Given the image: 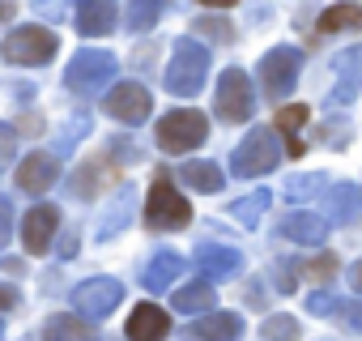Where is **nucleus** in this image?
I'll return each mask as SVG.
<instances>
[{"label": "nucleus", "mask_w": 362, "mask_h": 341, "mask_svg": "<svg viewBox=\"0 0 362 341\" xmlns=\"http://www.w3.org/2000/svg\"><path fill=\"white\" fill-rule=\"evenodd\" d=\"M9 231H13V205L9 197H0V243H9Z\"/></svg>", "instance_id": "37"}, {"label": "nucleus", "mask_w": 362, "mask_h": 341, "mask_svg": "<svg viewBox=\"0 0 362 341\" xmlns=\"http://www.w3.org/2000/svg\"><path fill=\"white\" fill-rule=\"evenodd\" d=\"M119 303H124V286H119L115 277H90V282H81V286L73 290V307H77L81 316H90V320L111 316Z\"/></svg>", "instance_id": "10"}, {"label": "nucleus", "mask_w": 362, "mask_h": 341, "mask_svg": "<svg viewBox=\"0 0 362 341\" xmlns=\"http://www.w3.org/2000/svg\"><path fill=\"white\" fill-rule=\"evenodd\" d=\"M162 18V5L158 0H136V5H128V13H124V22H128V30H149L153 22Z\"/></svg>", "instance_id": "29"}, {"label": "nucleus", "mask_w": 362, "mask_h": 341, "mask_svg": "<svg viewBox=\"0 0 362 341\" xmlns=\"http://www.w3.org/2000/svg\"><path fill=\"white\" fill-rule=\"evenodd\" d=\"M18 307V290L13 286H0V311H13Z\"/></svg>", "instance_id": "38"}, {"label": "nucleus", "mask_w": 362, "mask_h": 341, "mask_svg": "<svg viewBox=\"0 0 362 341\" xmlns=\"http://www.w3.org/2000/svg\"><path fill=\"white\" fill-rule=\"evenodd\" d=\"M60 39L47 30V26H18L9 30V39L0 43V52H5L9 64H47L56 56Z\"/></svg>", "instance_id": "7"}, {"label": "nucleus", "mask_w": 362, "mask_h": 341, "mask_svg": "<svg viewBox=\"0 0 362 341\" xmlns=\"http://www.w3.org/2000/svg\"><path fill=\"white\" fill-rule=\"evenodd\" d=\"M260 90H264V98H273V103H281V98H290V90L298 86V73H303V52L298 47H273V52H264V60H260Z\"/></svg>", "instance_id": "5"}, {"label": "nucleus", "mask_w": 362, "mask_h": 341, "mask_svg": "<svg viewBox=\"0 0 362 341\" xmlns=\"http://www.w3.org/2000/svg\"><path fill=\"white\" fill-rule=\"evenodd\" d=\"M175 277H184V260H179L175 252H158V256L145 265L141 286H145L149 294H162V290H170V282H175Z\"/></svg>", "instance_id": "20"}, {"label": "nucleus", "mask_w": 362, "mask_h": 341, "mask_svg": "<svg viewBox=\"0 0 362 341\" xmlns=\"http://www.w3.org/2000/svg\"><path fill=\"white\" fill-rule=\"evenodd\" d=\"M214 303H218V294H214L209 282H188V286H179V290H175V311H188V316L201 311V316H209Z\"/></svg>", "instance_id": "23"}, {"label": "nucleus", "mask_w": 362, "mask_h": 341, "mask_svg": "<svg viewBox=\"0 0 362 341\" xmlns=\"http://www.w3.org/2000/svg\"><path fill=\"white\" fill-rule=\"evenodd\" d=\"M86 128H90V120H86V115H77V120H73V128H69V132H60V145H56V158H60V154H69V149L77 145V137H81Z\"/></svg>", "instance_id": "34"}, {"label": "nucleus", "mask_w": 362, "mask_h": 341, "mask_svg": "<svg viewBox=\"0 0 362 341\" xmlns=\"http://www.w3.org/2000/svg\"><path fill=\"white\" fill-rule=\"evenodd\" d=\"M56 226H60V214H56V205H35L26 218H22V243H26V252H47V243H52V235H56Z\"/></svg>", "instance_id": "13"}, {"label": "nucleus", "mask_w": 362, "mask_h": 341, "mask_svg": "<svg viewBox=\"0 0 362 341\" xmlns=\"http://www.w3.org/2000/svg\"><path fill=\"white\" fill-rule=\"evenodd\" d=\"M209 137V120L201 115V111H170V115H162L158 120V149H166V154H188V149H197L201 141Z\"/></svg>", "instance_id": "6"}, {"label": "nucleus", "mask_w": 362, "mask_h": 341, "mask_svg": "<svg viewBox=\"0 0 362 341\" xmlns=\"http://www.w3.org/2000/svg\"><path fill=\"white\" fill-rule=\"evenodd\" d=\"M179 180H184L192 192H222L226 188V175L214 162H184L179 166Z\"/></svg>", "instance_id": "22"}, {"label": "nucleus", "mask_w": 362, "mask_h": 341, "mask_svg": "<svg viewBox=\"0 0 362 341\" xmlns=\"http://www.w3.org/2000/svg\"><path fill=\"white\" fill-rule=\"evenodd\" d=\"M269 188H256V192H247V197H239L235 205H230V218L239 222V226H260V218H264V209H269Z\"/></svg>", "instance_id": "25"}, {"label": "nucleus", "mask_w": 362, "mask_h": 341, "mask_svg": "<svg viewBox=\"0 0 362 341\" xmlns=\"http://www.w3.org/2000/svg\"><path fill=\"white\" fill-rule=\"evenodd\" d=\"M252 111H256L252 77L243 69H226L222 81H218V115L226 124H243V120H252Z\"/></svg>", "instance_id": "9"}, {"label": "nucleus", "mask_w": 362, "mask_h": 341, "mask_svg": "<svg viewBox=\"0 0 362 341\" xmlns=\"http://www.w3.org/2000/svg\"><path fill=\"white\" fill-rule=\"evenodd\" d=\"M277 235L281 239H290V243H324L328 239V218H320V214H311V209H298V214H286L281 222H277Z\"/></svg>", "instance_id": "14"}, {"label": "nucleus", "mask_w": 362, "mask_h": 341, "mask_svg": "<svg viewBox=\"0 0 362 341\" xmlns=\"http://www.w3.org/2000/svg\"><path fill=\"white\" fill-rule=\"evenodd\" d=\"M56 175H60V158L56 154H30V158H22V166H18V184H22V192H47L52 184H56Z\"/></svg>", "instance_id": "15"}, {"label": "nucleus", "mask_w": 362, "mask_h": 341, "mask_svg": "<svg viewBox=\"0 0 362 341\" xmlns=\"http://www.w3.org/2000/svg\"><path fill=\"white\" fill-rule=\"evenodd\" d=\"M119 22V9L111 5V0H90V5L77 9V30L86 39H98V35H111Z\"/></svg>", "instance_id": "19"}, {"label": "nucleus", "mask_w": 362, "mask_h": 341, "mask_svg": "<svg viewBox=\"0 0 362 341\" xmlns=\"http://www.w3.org/2000/svg\"><path fill=\"white\" fill-rule=\"evenodd\" d=\"M341 26H362V9L358 5H332L324 18H320V35H332Z\"/></svg>", "instance_id": "28"}, {"label": "nucleus", "mask_w": 362, "mask_h": 341, "mask_svg": "<svg viewBox=\"0 0 362 341\" xmlns=\"http://www.w3.org/2000/svg\"><path fill=\"white\" fill-rule=\"evenodd\" d=\"M307 120H311V107H281V111H277V128H281V132H290V145H286V154H290V158H298V154L307 149V145L294 137Z\"/></svg>", "instance_id": "26"}, {"label": "nucleus", "mask_w": 362, "mask_h": 341, "mask_svg": "<svg viewBox=\"0 0 362 341\" xmlns=\"http://www.w3.org/2000/svg\"><path fill=\"white\" fill-rule=\"evenodd\" d=\"M337 320H341L345 328L362 333V299H345V303H337Z\"/></svg>", "instance_id": "31"}, {"label": "nucleus", "mask_w": 362, "mask_h": 341, "mask_svg": "<svg viewBox=\"0 0 362 341\" xmlns=\"http://www.w3.org/2000/svg\"><path fill=\"white\" fill-rule=\"evenodd\" d=\"M170 333V316L158 303H141L128 316V341H162Z\"/></svg>", "instance_id": "17"}, {"label": "nucleus", "mask_w": 362, "mask_h": 341, "mask_svg": "<svg viewBox=\"0 0 362 341\" xmlns=\"http://www.w3.org/2000/svg\"><path fill=\"white\" fill-rule=\"evenodd\" d=\"M43 341H94V333H90V324L81 316L60 311V316H52L43 324Z\"/></svg>", "instance_id": "24"}, {"label": "nucleus", "mask_w": 362, "mask_h": 341, "mask_svg": "<svg viewBox=\"0 0 362 341\" xmlns=\"http://www.w3.org/2000/svg\"><path fill=\"white\" fill-rule=\"evenodd\" d=\"M145 222L153 231H184L192 222V205L170 184V170H158V180L149 188V205H145Z\"/></svg>", "instance_id": "2"}, {"label": "nucleus", "mask_w": 362, "mask_h": 341, "mask_svg": "<svg viewBox=\"0 0 362 341\" xmlns=\"http://www.w3.org/2000/svg\"><path fill=\"white\" fill-rule=\"evenodd\" d=\"M324 209H328V222L332 226H345L358 218V188L354 184H332L328 197H324Z\"/></svg>", "instance_id": "21"}, {"label": "nucleus", "mask_w": 362, "mask_h": 341, "mask_svg": "<svg viewBox=\"0 0 362 341\" xmlns=\"http://www.w3.org/2000/svg\"><path fill=\"white\" fill-rule=\"evenodd\" d=\"M260 337H264V341H298V337H303V328H298V320H294V316L277 311V316H269V320L260 324Z\"/></svg>", "instance_id": "27"}, {"label": "nucleus", "mask_w": 362, "mask_h": 341, "mask_svg": "<svg viewBox=\"0 0 362 341\" xmlns=\"http://www.w3.org/2000/svg\"><path fill=\"white\" fill-rule=\"evenodd\" d=\"M192 337L197 341H239L243 337V320L235 311H209L192 324Z\"/></svg>", "instance_id": "18"}, {"label": "nucleus", "mask_w": 362, "mask_h": 341, "mask_svg": "<svg viewBox=\"0 0 362 341\" xmlns=\"http://www.w3.org/2000/svg\"><path fill=\"white\" fill-rule=\"evenodd\" d=\"M205 77H209V52L197 39H179L170 52V64L162 73V86L179 98H192V94H201Z\"/></svg>", "instance_id": "1"}, {"label": "nucleus", "mask_w": 362, "mask_h": 341, "mask_svg": "<svg viewBox=\"0 0 362 341\" xmlns=\"http://www.w3.org/2000/svg\"><path fill=\"white\" fill-rule=\"evenodd\" d=\"M197 269H201L205 277L222 282V277H235V273L243 269V256H239L235 248H226V243H201V248H197Z\"/></svg>", "instance_id": "16"}, {"label": "nucleus", "mask_w": 362, "mask_h": 341, "mask_svg": "<svg viewBox=\"0 0 362 341\" xmlns=\"http://www.w3.org/2000/svg\"><path fill=\"white\" fill-rule=\"evenodd\" d=\"M349 282H354V290H358V294H362V260H358V265H354V269H349Z\"/></svg>", "instance_id": "39"}, {"label": "nucleus", "mask_w": 362, "mask_h": 341, "mask_svg": "<svg viewBox=\"0 0 362 341\" xmlns=\"http://www.w3.org/2000/svg\"><path fill=\"white\" fill-rule=\"evenodd\" d=\"M197 35H218V43H230L235 30H230L226 18H201V22H197Z\"/></svg>", "instance_id": "32"}, {"label": "nucleus", "mask_w": 362, "mask_h": 341, "mask_svg": "<svg viewBox=\"0 0 362 341\" xmlns=\"http://www.w3.org/2000/svg\"><path fill=\"white\" fill-rule=\"evenodd\" d=\"M119 73V64H115V56L111 52H103V47H86V52H77L73 60H69V69H64V86L73 90V94H98L111 77Z\"/></svg>", "instance_id": "4"}, {"label": "nucleus", "mask_w": 362, "mask_h": 341, "mask_svg": "<svg viewBox=\"0 0 362 341\" xmlns=\"http://www.w3.org/2000/svg\"><path fill=\"white\" fill-rule=\"evenodd\" d=\"M332 73H337V81H332V90H328V98H324L328 115L345 111V107L358 98V90H362V43H354V47H345L341 56H332Z\"/></svg>", "instance_id": "8"}, {"label": "nucleus", "mask_w": 362, "mask_h": 341, "mask_svg": "<svg viewBox=\"0 0 362 341\" xmlns=\"http://www.w3.org/2000/svg\"><path fill=\"white\" fill-rule=\"evenodd\" d=\"M294 269H298L294 260H277V265H273V286H277L281 294H290V290H294V277H290Z\"/></svg>", "instance_id": "35"}, {"label": "nucleus", "mask_w": 362, "mask_h": 341, "mask_svg": "<svg viewBox=\"0 0 362 341\" xmlns=\"http://www.w3.org/2000/svg\"><path fill=\"white\" fill-rule=\"evenodd\" d=\"M107 115L111 120H119V124H145L149 120V107H153V98H149V90L145 86H136V81H124V86H115L111 94H107Z\"/></svg>", "instance_id": "11"}, {"label": "nucleus", "mask_w": 362, "mask_h": 341, "mask_svg": "<svg viewBox=\"0 0 362 341\" xmlns=\"http://www.w3.org/2000/svg\"><path fill=\"white\" fill-rule=\"evenodd\" d=\"M307 311H311V316H337V299H332L328 290H315V294L307 299Z\"/></svg>", "instance_id": "36"}, {"label": "nucleus", "mask_w": 362, "mask_h": 341, "mask_svg": "<svg viewBox=\"0 0 362 341\" xmlns=\"http://www.w3.org/2000/svg\"><path fill=\"white\" fill-rule=\"evenodd\" d=\"M13 154H18V132L9 124H0V170L13 162Z\"/></svg>", "instance_id": "33"}, {"label": "nucleus", "mask_w": 362, "mask_h": 341, "mask_svg": "<svg viewBox=\"0 0 362 341\" xmlns=\"http://www.w3.org/2000/svg\"><path fill=\"white\" fill-rule=\"evenodd\" d=\"M277 158H281V145H277L273 128H252V132L235 145V154H230V170H235L239 180L269 175V170L277 166Z\"/></svg>", "instance_id": "3"}, {"label": "nucleus", "mask_w": 362, "mask_h": 341, "mask_svg": "<svg viewBox=\"0 0 362 341\" xmlns=\"http://www.w3.org/2000/svg\"><path fill=\"white\" fill-rule=\"evenodd\" d=\"M332 184L324 180V175H290L286 180V197L290 201H307V197H315V192H328Z\"/></svg>", "instance_id": "30"}, {"label": "nucleus", "mask_w": 362, "mask_h": 341, "mask_svg": "<svg viewBox=\"0 0 362 341\" xmlns=\"http://www.w3.org/2000/svg\"><path fill=\"white\" fill-rule=\"evenodd\" d=\"M132 209H136V188H132V184H124V188L111 197V205L103 209V218L94 222V239H103V243H107V239H115V235L132 222Z\"/></svg>", "instance_id": "12"}]
</instances>
